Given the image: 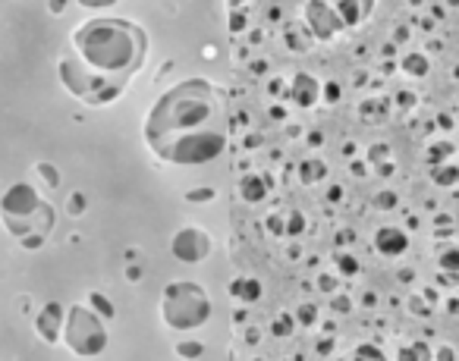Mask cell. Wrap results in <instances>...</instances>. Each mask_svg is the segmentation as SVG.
Listing matches in <instances>:
<instances>
[{
    "label": "cell",
    "mask_w": 459,
    "mask_h": 361,
    "mask_svg": "<svg viewBox=\"0 0 459 361\" xmlns=\"http://www.w3.org/2000/svg\"><path fill=\"white\" fill-rule=\"evenodd\" d=\"M437 361H453V349H441V355H437Z\"/></svg>",
    "instance_id": "cell-29"
},
{
    "label": "cell",
    "mask_w": 459,
    "mask_h": 361,
    "mask_svg": "<svg viewBox=\"0 0 459 361\" xmlns=\"http://www.w3.org/2000/svg\"><path fill=\"white\" fill-rule=\"evenodd\" d=\"M321 88H324V91H321L324 101H331V104L340 98V85H337V82H327V85H321Z\"/></svg>",
    "instance_id": "cell-22"
},
{
    "label": "cell",
    "mask_w": 459,
    "mask_h": 361,
    "mask_svg": "<svg viewBox=\"0 0 459 361\" xmlns=\"http://www.w3.org/2000/svg\"><path fill=\"white\" fill-rule=\"evenodd\" d=\"M177 352H179V355H186V358H195V355H201V352H205V345H201V343H179Z\"/></svg>",
    "instance_id": "cell-20"
},
{
    "label": "cell",
    "mask_w": 459,
    "mask_h": 361,
    "mask_svg": "<svg viewBox=\"0 0 459 361\" xmlns=\"http://www.w3.org/2000/svg\"><path fill=\"white\" fill-rule=\"evenodd\" d=\"M89 302H92L94 308H98V311H94L98 317H114V305H111V302H107L101 292H92V295H89Z\"/></svg>",
    "instance_id": "cell-16"
},
{
    "label": "cell",
    "mask_w": 459,
    "mask_h": 361,
    "mask_svg": "<svg viewBox=\"0 0 459 361\" xmlns=\"http://www.w3.org/2000/svg\"><path fill=\"white\" fill-rule=\"evenodd\" d=\"M321 289H324V292H333V289H337V280H331V277H321Z\"/></svg>",
    "instance_id": "cell-27"
},
{
    "label": "cell",
    "mask_w": 459,
    "mask_h": 361,
    "mask_svg": "<svg viewBox=\"0 0 459 361\" xmlns=\"http://www.w3.org/2000/svg\"><path fill=\"white\" fill-rule=\"evenodd\" d=\"M63 339L76 355L94 358L104 352L107 345V330L101 323V317L92 311L89 305H70L67 321H63Z\"/></svg>",
    "instance_id": "cell-5"
},
{
    "label": "cell",
    "mask_w": 459,
    "mask_h": 361,
    "mask_svg": "<svg viewBox=\"0 0 459 361\" xmlns=\"http://www.w3.org/2000/svg\"><path fill=\"white\" fill-rule=\"evenodd\" d=\"M318 88L321 85L315 82V76H309V72H299L296 82H293V95H296V104L299 107H311L318 98Z\"/></svg>",
    "instance_id": "cell-10"
},
{
    "label": "cell",
    "mask_w": 459,
    "mask_h": 361,
    "mask_svg": "<svg viewBox=\"0 0 459 361\" xmlns=\"http://www.w3.org/2000/svg\"><path fill=\"white\" fill-rule=\"evenodd\" d=\"M0 220H4L6 233L19 245H26V248H41L45 239L50 236V229H54L57 214L48 201H41L35 185L16 183L0 195Z\"/></svg>",
    "instance_id": "cell-3"
},
{
    "label": "cell",
    "mask_w": 459,
    "mask_h": 361,
    "mask_svg": "<svg viewBox=\"0 0 459 361\" xmlns=\"http://www.w3.org/2000/svg\"><path fill=\"white\" fill-rule=\"evenodd\" d=\"M161 314L164 323L173 330H195L208 323L211 317V299L208 292L192 280H173L167 283L161 295Z\"/></svg>",
    "instance_id": "cell-4"
},
{
    "label": "cell",
    "mask_w": 459,
    "mask_h": 361,
    "mask_svg": "<svg viewBox=\"0 0 459 361\" xmlns=\"http://www.w3.org/2000/svg\"><path fill=\"white\" fill-rule=\"evenodd\" d=\"M289 330H293V321H289V317H280V321H274V333L277 336H289Z\"/></svg>",
    "instance_id": "cell-21"
},
{
    "label": "cell",
    "mask_w": 459,
    "mask_h": 361,
    "mask_svg": "<svg viewBox=\"0 0 459 361\" xmlns=\"http://www.w3.org/2000/svg\"><path fill=\"white\" fill-rule=\"evenodd\" d=\"M403 72H409V76H425V72H428V60L421 54H406L403 57Z\"/></svg>",
    "instance_id": "cell-14"
},
{
    "label": "cell",
    "mask_w": 459,
    "mask_h": 361,
    "mask_svg": "<svg viewBox=\"0 0 459 361\" xmlns=\"http://www.w3.org/2000/svg\"><path fill=\"white\" fill-rule=\"evenodd\" d=\"M299 321H302V323H311V321H315V308H311V305H302V308H299Z\"/></svg>",
    "instance_id": "cell-24"
},
{
    "label": "cell",
    "mask_w": 459,
    "mask_h": 361,
    "mask_svg": "<svg viewBox=\"0 0 459 361\" xmlns=\"http://www.w3.org/2000/svg\"><path fill=\"white\" fill-rule=\"evenodd\" d=\"M340 270H343V273H355V270H359V261H355V258H349V255H343V258H340Z\"/></svg>",
    "instance_id": "cell-23"
},
{
    "label": "cell",
    "mask_w": 459,
    "mask_h": 361,
    "mask_svg": "<svg viewBox=\"0 0 459 361\" xmlns=\"http://www.w3.org/2000/svg\"><path fill=\"white\" fill-rule=\"evenodd\" d=\"M230 107L223 91L205 79H186L164 91L148 110L145 142L161 161L177 167L211 164L227 151Z\"/></svg>",
    "instance_id": "cell-1"
},
{
    "label": "cell",
    "mask_w": 459,
    "mask_h": 361,
    "mask_svg": "<svg viewBox=\"0 0 459 361\" xmlns=\"http://www.w3.org/2000/svg\"><path fill=\"white\" fill-rule=\"evenodd\" d=\"M239 189H243V198L249 201V205H255V201H261V198L267 195L265 179L255 176V173H252V176H245V179H243V185H239Z\"/></svg>",
    "instance_id": "cell-11"
},
{
    "label": "cell",
    "mask_w": 459,
    "mask_h": 361,
    "mask_svg": "<svg viewBox=\"0 0 459 361\" xmlns=\"http://www.w3.org/2000/svg\"><path fill=\"white\" fill-rule=\"evenodd\" d=\"M82 207H85L82 195H72V198H70V211H72V214H82Z\"/></svg>",
    "instance_id": "cell-25"
},
{
    "label": "cell",
    "mask_w": 459,
    "mask_h": 361,
    "mask_svg": "<svg viewBox=\"0 0 459 361\" xmlns=\"http://www.w3.org/2000/svg\"><path fill=\"white\" fill-rule=\"evenodd\" d=\"M230 292L239 295V299H245V302H252V299H258V295H261V283H258V280H233Z\"/></svg>",
    "instance_id": "cell-12"
},
{
    "label": "cell",
    "mask_w": 459,
    "mask_h": 361,
    "mask_svg": "<svg viewBox=\"0 0 459 361\" xmlns=\"http://www.w3.org/2000/svg\"><path fill=\"white\" fill-rule=\"evenodd\" d=\"M38 173H41V176H45V179H48L50 185H57V173L50 170V167H45V164H38Z\"/></svg>",
    "instance_id": "cell-26"
},
{
    "label": "cell",
    "mask_w": 459,
    "mask_h": 361,
    "mask_svg": "<svg viewBox=\"0 0 459 361\" xmlns=\"http://www.w3.org/2000/svg\"><path fill=\"white\" fill-rule=\"evenodd\" d=\"M321 173H324L321 161H305V164H302V179H318Z\"/></svg>",
    "instance_id": "cell-19"
},
{
    "label": "cell",
    "mask_w": 459,
    "mask_h": 361,
    "mask_svg": "<svg viewBox=\"0 0 459 361\" xmlns=\"http://www.w3.org/2000/svg\"><path fill=\"white\" fill-rule=\"evenodd\" d=\"M63 321H67L63 308L57 305V302H48V305L41 308V314L35 317V330H38V336L45 339V343H57L63 333Z\"/></svg>",
    "instance_id": "cell-8"
},
{
    "label": "cell",
    "mask_w": 459,
    "mask_h": 361,
    "mask_svg": "<svg viewBox=\"0 0 459 361\" xmlns=\"http://www.w3.org/2000/svg\"><path fill=\"white\" fill-rule=\"evenodd\" d=\"M428 355H431V352H428V345L425 343H415L412 349L399 352V361H428Z\"/></svg>",
    "instance_id": "cell-15"
},
{
    "label": "cell",
    "mask_w": 459,
    "mask_h": 361,
    "mask_svg": "<svg viewBox=\"0 0 459 361\" xmlns=\"http://www.w3.org/2000/svg\"><path fill=\"white\" fill-rule=\"evenodd\" d=\"M375 248L387 258H399L406 248H409V236H406V229H399V227H381L375 233Z\"/></svg>",
    "instance_id": "cell-9"
},
{
    "label": "cell",
    "mask_w": 459,
    "mask_h": 361,
    "mask_svg": "<svg viewBox=\"0 0 459 361\" xmlns=\"http://www.w3.org/2000/svg\"><path fill=\"white\" fill-rule=\"evenodd\" d=\"M305 23H309L311 38H318V41H331L343 28L333 4H309L305 6Z\"/></svg>",
    "instance_id": "cell-7"
},
{
    "label": "cell",
    "mask_w": 459,
    "mask_h": 361,
    "mask_svg": "<svg viewBox=\"0 0 459 361\" xmlns=\"http://www.w3.org/2000/svg\"><path fill=\"white\" fill-rule=\"evenodd\" d=\"M431 179L437 185H453L459 179V167H456V164H441V167H434Z\"/></svg>",
    "instance_id": "cell-13"
},
{
    "label": "cell",
    "mask_w": 459,
    "mask_h": 361,
    "mask_svg": "<svg viewBox=\"0 0 459 361\" xmlns=\"http://www.w3.org/2000/svg\"><path fill=\"white\" fill-rule=\"evenodd\" d=\"M437 261H441L443 270H456L459 273V248H447L441 258H437Z\"/></svg>",
    "instance_id": "cell-17"
},
{
    "label": "cell",
    "mask_w": 459,
    "mask_h": 361,
    "mask_svg": "<svg viewBox=\"0 0 459 361\" xmlns=\"http://www.w3.org/2000/svg\"><path fill=\"white\" fill-rule=\"evenodd\" d=\"M173 255L183 264H199L211 255V236L199 227H186L173 236Z\"/></svg>",
    "instance_id": "cell-6"
},
{
    "label": "cell",
    "mask_w": 459,
    "mask_h": 361,
    "mask_svg": "<svg viewBox=\"0 0 459 361\" xmlns=\"http://www.w3.org/2000/svg\"><path fill=\"white\" fill-rule=\"evenodd\" d=\"M353 361H384V355L375 349V345H362L359 352H355V358Z\"/></svg>",
    "instance_id": "cell-18"
},
{
    "label": "cell",
    "mask_w": 459,
    "mask_h": 361,
    "mask_svg": "<svg viewBox=\"0 0 459 361\" xmlns=\"http://www.w3.org/2000/svg\"><path fill=\"white\" fill-rule=\"evenodd\" d=\"M377 205H384V207H390V205H393V195H390V192H384V195H381V198H377Z\"/></svg>",
    "instance_id": "cell-28"
},
{
    "label": "cell",
    "mask_w": 459,
    "mask_h": 361,
    "mask_svg": "<svg viewBox=\"0 0 459 361\" xmlns=\"http://www.w3.org/2000/svg\"><path fill=\"white\" fill-rule=\"evenodd\" d=\"M148 35L129 19H89L72 28L70 50L60 57V82L72 98L92 107L111 104L123 95L129 79L142 69Z\"/></svg>",
    "instance_id": "cell-2"
}]
</instances>
